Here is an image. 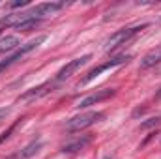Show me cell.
<instances>
[{
    "label": "cell",
    "instance_id": "6da1fadb",
    "mask_svg": "<svg viewBox=\"0 0 161 159\" xmlns=\"http://www.w3.org/2000/svg\"><path fill=\"white\" fill-rule=\"evenodd\" d=\"M43 41H45V36H38L36 40H32V41H28V43H25V45H21V47H19V49H17L11 56H8L6 60H2V62H0V73H2V71H6L9 66H13L17 60H21L26 52L34 51L38 45H41V43H43Z\"/></svg>",
    "mask_w": 161,
    "mask_h": 159
},
{
    "label": "cell",
    "instance_id": "7a4b0ae2",
    "mask_svg": "<svg viewBox=\"0 0 161 159\" xmlns=\"http://www.w3.org/2000/svg\"><path fill=\"white\" fill-rule=\"evenodd\" d=\"M142 28H146V25H141V26H131V28H122L118 32H114L109 40L105 41V49L107 51H113V49H116L118 45H124L125 41H129L133 36H137Z\"/></svg>",
    "mask_w": 161,
    "mask_h": 159
},
{
    "label": "cell",
    "instance_id": "3957f363",
    "mask_svg": "<svg viewBox=\"0 0 161 159\" xmlns=\"http://www.w3.org/2000/svg\"><path fill=\"white\" fill-rule=\"evenodd\" d=\"M101 118H103V112H96V111L84 112V114H79V116L69 118L68 123H66V127H68L69 131H80V129H86V127H90L92 123L99 122Z\"/></svg>",
    "mask_w": 161,
    "mask_h": 159
},
{
    "label": "cell",
    "instance_id": "277c9868",
    "mask_svg": "<svg viewBox=\"0 0 161 159\" xmlns=\"http://www.w3.org/2000/svg\"><path fill=\"white\" fill-rule=\"evenodd\" d=\"M62 8H64L62 2H43V4H38V6L30 8L26 13H28L34 21H41V19H45V17H49V15H54V13L60 11Z\"/></svg>",
    "mask_w": 161,
    "mask_h": 159
},
{
    "label": "cell",
    "instance_id": "5b68a950",
    "mask_svg": "<svg viewBox=\"0 0 161 159\" xmlns=\"http://www.w3.org/2000/svg\"><path fill=\"white\" fill-rule=\"evenodd\" d=\"M127 60H129V54H120V56L111 58L109 62H105V64H101V66H97V68L90 69V71H88V75L80 80V84H86V82L94 80L97 75H101L103 71H107V69H111V68H116V66H122V64H124V62H127Z\"/></svg>",
    "mask_w": 161,
    "mask_h": 159
},
{
    "label": "cell",
    "instance_id": "8992f818",
    "mask_svg": "<svg viewBox=\"0 0 161 159\" xmlns=\"http://www.w3.org/2000/svg\"><path fill=\"white\" fill-rule=\"evenodd\" d=\"M92 56L90 54H84V56H80V58H75V60H71V62H68L60 71H58V75H56V80H66V79H69L77 69H80L88 60H90Z\"/></svg>",
    "mask_w": 161,
    "mask_h": 159
},
{
    "label": "cell",
    "instance_id": "52a82bcc",
    "mask_svg": "<svg viewBox=\"0 0 161 159\" xmlns=\"http://www.w3.org/2000/svg\"><path fill=\"white\" fill-rule=\"evenodd\" d=\"M114 92H116V90H113V88L99 90V92H96V94H92V96L84 97L77 107H79V109H86V107H90V105H97V103H101V101H105V99L113 97V96H114Z\"/></svg>",
    "mask_w": 161,
    "mask_h": 159
},
{
    "label": "cell",
    "instance_id": "ba28073f",
    "mask_svg": "<svg viewBox=\"0 0 161 159\" xmlns=\"http://www.w3.org/2000/svg\"><path fill=\"white\" fill-rule=\"evenodd\" d=\"M159 62H161V45L156 47V49H152V51L141 60V68L146 69V68H152V66H156V64H159Z\"/></svg>",
    "mask_w": 161,
    "mask_h": 159
},
{
    "label": "cell",
    "instance_id": "9c48e42d",
    "mask_svg": "<svg viewBox=\"0 0 161 159\" xmlns=\"http://www.w3.org/2000/svg\"><path fill=\"white\" fill-rule=\"evenodd\" d=\"M90 140H92V137H90V135H86V137H82V139H77V140H73V142L66 144V146L62 148V152H66V154H75V152L82 150Z\"/></svg>",
    "mask_w": 161,
    "mask_h": 159
},
{
    "label": "cell",
    "instance_id": "30bf717a",
    "mask_svg": "<svg viewBox=\"0 0 161 159\" xmlns=\"http://www.w3.org/2000/svg\"><path fill=\"white\" fill-rule=\"evenodd\" d=\"M49 88H53V82H47V84H41V86H38V88H34V90H28L26 94H23V96H21V99H23V101H28V99L41 97L43 94H47V92H49Z\"/></svg>",
    "mask_w": 161,
    "mask_h": 159
},
{
    "label": "cell",
    "instance_id": "8fae6325",
    "mask_svg": "<svg viewBox=\"0 0 161 159\" xmlns=\"http://www.w3.org/2000/svg\"><path fill=\"white\" fill-rule=\"evenodd\" d=\"M19 45V38L17 36H6L4 40H0V52H6V51H11Z\"/></svg>",
    "mask_w": 161,
    "mask_h": 159
},
{
    "label": "cell",
    "instance_id": "7c38bea8",
    "mask_svg": "<svg viewBox=\"0 0 161 159\" xmlns=\"http://www.w3.org/2000/svg\"><path fill=\"white\" fill-rule=\"evenodd\" d=\"M38 148H40V142H32L30 146L25 148V152H21V157H30V156H34V154L38 152Z\"/></svg>",
    "mask_w": 161,
    "mask_h": 159
},
{
    "label": "cell",
    "instance_id": "4fadbf2b",
    "mask_svg": "<svg viewBox=\"0 0 161 159\" xmlns=\"http://www.w3.org/2000/svg\"><path fill=\"white\" fill-rule=\"evenodd\" d=\"M158 123H161V118H150L148 122H142V129H148V127H154V125H158Z\"/></svg>",
    "mask_w": 161,
    "mask_h": 159
},
{
    "label": "cell",
    "instance_id": "5bb4252c",
    "mask_svg": "<svg viewBox=\"0 0 161 159\" xmlns=\"http://www.w3.org/2000/svg\"><path fill=\"white\" fill-rule=\"evenodd\" d=\"M38 25H40V21H28V23L21 25L19 30H30V28H34V26H38Z\"/></svg>",
    "mask_w": 161,
    "mask_h": 159
},
{
    "label": "cell",
    "instance_id": "9a60e30c",
    "mask_svg": "<svg viewBox=\"0 0 161 159\" xmlns=\"http://www.w3.org/2000/svg\"><path fill=\"white\" fill-rule=\"evenodd\" d=\"M13 129H15V125H13V127H9V129H8V131H6V133H4V135H2V137H0V142H2V140H6V139H8V137H9V133H11V131H13Z\"/></svg>",
    "mask_w": 161,
    "mask_h": 159
},
{
    "label": "cell",
    "instance_id": "2e32d148",
    "mask_svg": "<svg viewBox=\"0 0 161 159\" xmlns=\"http://www.w3.org/2000/svg\"><path fill=\"white\" fill-rule=\"evenodd\" d=\"M28 2L26 0H19V2H13V8H19V6H26Z\"/></svg>",
    "mask_w": 161,
    "mask_h": 159
},
{
    "label": "cell",
    "instance_id": "e0dca14e",
    "mask_svg": "<svg viewBox=\"0 0 161 159\" xmlns=\"http://www.w3.org/2000/svg\"><path fill=\"white\" fill-rule=\"evenodd\" d=\"M156 97H158V99H161V90L158 92V94H156Z\"/></svg>",
    "mask_w": 161,
    "mask_h": 159
}]
</instances>
